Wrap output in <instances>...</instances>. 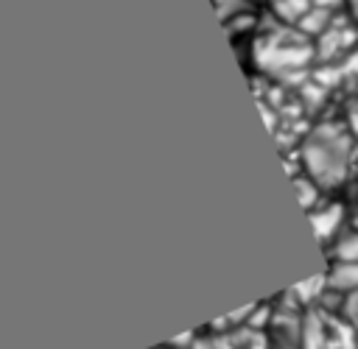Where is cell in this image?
Instances as JSON below:
<instances>
[{"mask_svg": "<svg viewBox=\"0 0 358 349\" xmlns=\"http://www.w3.org/2000/svg\"><path fill=\"white\" fill-rule=\"evenodd\" d=\"M302 165L319 187H336L347 179L352 162V140L336 123H319L302 140Z\"/></svg>", "mask_w": 358, "mask_h": 349, "instance_id": "obj_1", "label": "cell"}, {"mask_svg": "<svg viewBox=\"0 0 358 349\" xmlns=\"http://www.w3.org/2000/svg\"><path fill=\"white\" fill-rule=\"evenodd\" d=\"M255 59H257L260 70H266L277 78H291V73H302L310 64V59H316V50L302 31L274 28L271 34H266L257 42Z\"/></svg>", "mask_w": 358, "mask_h": 349, "instance_id": "obj_2", "label": "cell"}, {"mask_svg": "<svg viewBox=\"0 0 358 349\" xmlns=\"http://www.w3.org/2000/svg\"><path fill=\"white\" fill-rule=\"evenodd\" d=\"M355 42V34H352V28H347V25H341V22H333L319 39H316V45H313V50H316V59H324V61H336V59H341L347 50H350V45Z\"/></svg>", "mask_w": 358, "mask_h": 349, "instance_id": "obj_3", "label": "cell"}, {"mask_svg": "<svg viewBox=\"0 0 358 349\" xmlns=\"http://www.w3.org/2000/svg\"><path fill=\"white\" fill-rule=\"evenodd\" d=\"M341 221H344V209L338 204H324V207L310 209V223H313V232L322 243L336 237V232L341 229Z\"/></svg>", "mask_w": 358, "mask_h": 349, "instance_id": "obj_4", "label": "cell"}, {"mask_svg": "<svg viewBox=\"0 0 358 349\" xmlns=\"http://www.w3.org/2000/svg\"><path fill=\"white\" fill-rule=\"evenodd\" d=\"M330 290H338L344 296L358 290V262H333L327 271Z\"/></svg>", "mask_w": 358, "mask_h": 349, "instance_id": "obj_5", "label": "cell"}, {"mask_svg": "<svg viewBox=\"0 0 358 349\" xmlns=\"http://www.w3.org/2000/svg\"><path fill=\"white\" fill-rule=\"evenodd\" d=\"M330 25H333V8H327V6H316V3H313L310 11L296 22V31H302L308 39H310V36L319 39Z\"/></svg>", "mask_w": 358, "mask_h": 349, "instance_id": "obj_6", "label": "cell"}, {"mask_svg": "<svg viewBox=\"0 0 358 349\" xmlns=\"http://www.w3.org/2000/svg\"><path fill=\"white\" fill-rule=\"evenodd\" d=\"M310 6H313V0H271L274 17L285 25H296L310 11Z\"/></svg>", "mask_w": 358, "mask_h": 349, "instance_id": "obj_7", "label": "cell"}, {"mask_svg": "<svg viewBox=\"0 0 358 349\" xmlns=\"http://www.w3.org/2000/svg\"><path fill=\"white\" fill-rule=\"evenodd\" d=\"M324 290H330V285H327V274H319V276H310V279L294 285V288L288 290V296H294L299 304H310V302H316Z\"/></svg>", "mask_w": 358, "mask_h": 349, "instance_id": "obj_8", "label": "cell"}, {"mask_svg": "<svg viewBox=\"0 0 358 349\" xmlns=\"http://www.w3.org/2000/svg\"><path fill=\"white\" fill-rule=\"evenodd\" d=\"M333 262H358V229L336 237V243H333Z\"/></svg>", "mask_w": 358, "mask_h": 349, "instance_id": "obj_9", "label": "cell"}, {"mask_svg": "<svg viewBox=\"0 0 358 349\" xmlns=\"http://www.w3.org/2000/svg\"><path fill=\"white\" fill-rule=\"evenodd\" d=\"M294 187H296L299 204H302L305 209H313L316 201H319V184H316L310 176H294Z\"/></svg>", "mask_w": 358, "mask_h": 349, "instance_id": "obj_10", "label": "cell"}, {"mask_svg": "<svg viewBox=\"0 0 358 349\" xmlns=\"http://www.w3.org/2000/svg\"><path fill=\"white\" fill-rule=\"evenodd\" d=\"M324 95H327V89H324L322 84H305V87H302V98H305L308 109H319L322 101H324Z\"/></svg>", "mask_w": 358, "mask_h": 349, "instance_id": "obj_11", "label": "cell"}, {"mask_svg": "<svg viewBox=\"0 0 358 349\" xmlns=\"http://www.w3.org/2000/svg\"><path fill=\"white\" fill-rule=\"evenodd\" d=\"M215 3V11H218V17L221 20H229V17H235L238 11H243V0H213Z\"/></svg>", "mask_w": 358, "mask_h": 349, "instance_id": "obj_12", "label": "cell"}, {"mask_svg": "<svg viewBox=\"0 0 358 349\" xmlns=\"http://www.w3.org/2000/svg\"><path fill=\"white\" fill-rule=\"evenodd\" d=\"M344 315H347V321H350L352 327H358V290L347 296V302H344Z\"/></svg>", "mask_w": 358, "mask_h": 349, "instance_id": "obj_13", "label": "cell"}, {"mask_svg": "<svg viewBox=\"0 0 358 349\" xmlns=\"http://www.w3.org/2000/svg\"><path fill=\"white\" fill-rule=\"evenodd\" d=\"M350 126H352V134L358 137V101L350 106Z\"/></svg>", "mask_w": 358, "mask_h": 349, "instance_id": "obj_14", "label": "cell"}, {"mask_svg": "<svg viewBox=\"0 0 358 349\" xmlns=\"http://www.w3.org/2000/svg\"><path fill=\"white\" fill-rule=\"evenodd\" d=\"M347 3H350V8H352V11L358 14V0H347Z\"/></svg>", "mask_w": 358, "mask_h": 349, "instance_id": "obj_15", "label": "cell"}, {"mask_svg": "<svg viewBox=\"0 0 358 349\" xmlns=\"http://www.w3.org/2000/svg\"><path fill=\"white\" fill-rule=\"evenodd\" d=\"M355 226H358V209H355Z\"/></svg>", "mask_w": 358, "mask_h": 349, "instance_id": "obj_16", "label": "cell"}]
</instances>
